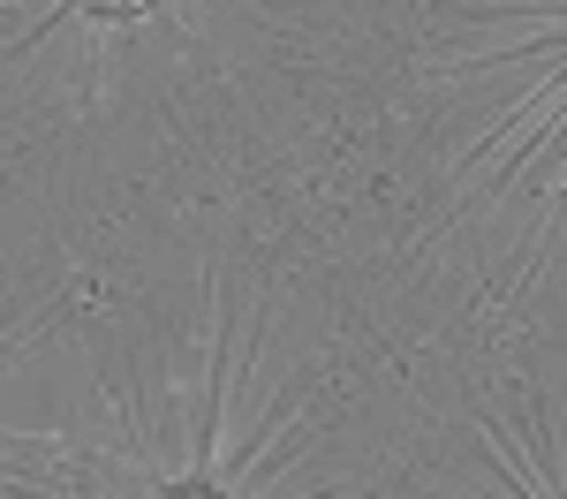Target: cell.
<instances>
[{
    "mask_svg": "<svg viewBox=\"0 0 567 499\" xmlns=\"http://www.w3.org/2000/svg\"><path fill=\"white\" fill-rule=\"evenodd\" d=\"M159 499H227L219 485H205V477H182V485H167Z\"/></svg>",
    "mask_w": 567,
    "mask_h": 499,
    "instance_id": "1",
    "label": "cell"
}]
</instances>
